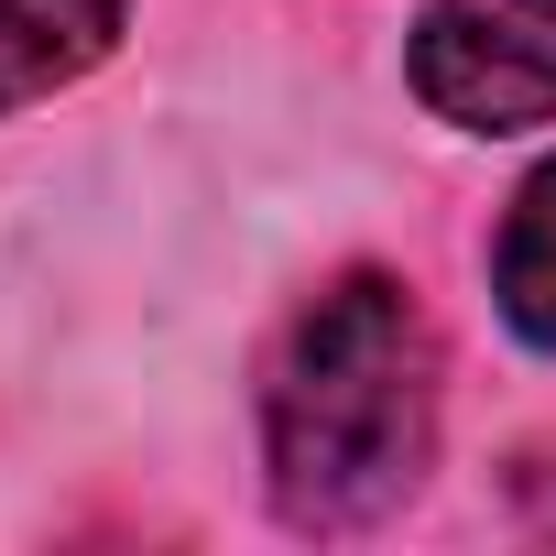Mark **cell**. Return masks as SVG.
<instances>
[{"instance_id": "1", "label": "cell", "mask_w": 556, "mask_h": 556, "mask_svg": "<svg viewBox=\"0 0 556 556\" xmlns=\"http://www.w3.org/2000/svg\"><path fill=\"white\" fill-rule=\"evenodd\" d=\"M447 361L393 273H339L295 306L285 350L262 371V480L295 534H361L404 513L437 469Z\"/></svg>"}, {"instance_id": "2", "label": "cell", "mask_w": 556, "mask_h": 556, "mask_svg": "<svg viewBox=\"0 0 556 556\" xmlns=\"http://www.w3.org/2000/svg\"><path fill=\"white\" fill-rule=\"evenodd\" d=\"M415 99L447 131L556 121V0H415Z\"/></svg>"}, {"instance_id": "3", "label": "cell", "mask_w": 556, "mask_h": 556, "mask_svg": "<svg viewBox=\"0 0 556 556\" xmlns=\"http://www.w3.org/2000/svg\"><path fill=\"white\" fill-rule=\"evenodd\" d=\"M121 45V0H0V121L77 88Z\"/></svg>"}, {"instance_id": "4", "label": "cell", "mask_w": 556, "mask_h": 556, "mask_svg": "<svg viewBox=\"0 0 556 556\" xmlns=\"http://www.w3.org/2000/svg\"><path fill=\"white\" fill-rule=\"evenodd\" d=\"M491 295H502L513 339L556 350V164H534L491 229Z\"/></svg>"}]
</instances>
